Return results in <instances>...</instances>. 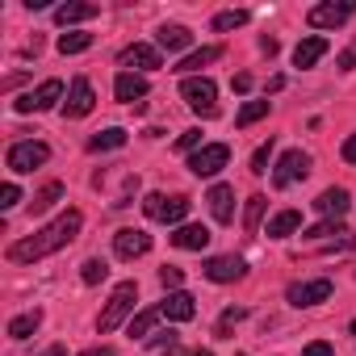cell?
Masks as SVG:
<instances>
[{
  "instance_id": "1",
  "label": "cell",
  "mask_w": 356,
  "mask_h": 356,
  "mask_svg": "<svg viewBox=\"0 0 356 356\" xmlns=\"http://www.w3.org/2000/svg\"><path fill=\"white\" fill-rule=\"evenodd\" d=\"M80 227H84V214H80V210H63L55 222H47V227L34 231L30 239H17V243L9 248V260H13V264H34V260H42V256H55L59 248H67V243L80 235Z\"/></svg>"
},
{
  "instance_id": "2",
  "label": "cell",
  "mask_w": 356,
  "mask_h": 356,
  "mask_svg": "<svg viewBox=\"0 0 356 356\" xmlns=\"http://www.w3.org/2000/svg\"><path fill=\"white\" fill-rule=\"evenodd\" d=\"M134 302H138V285H134V281H122V285L109 293V302H105V310H101V318H97V331H101V335L118 331V327L130 318Z\"/></svg>"
},
{
  "instance_id": "3",
  "label": "cell",
  "mask_w": 356,
  "mask_h": 356,
  "mask_svg": "<svg viewBox=\"0 0 356 356\" xmlns=\"http://www.w3.org/2000/svg\"><path fill=\"white\" fill-rule=\"evenodd\" d=\"M181 97H185V105H189L193 113H202V118H214V113H218V84H214L210 76H189V80L181 84Z\"/></svg>"
},
{
  "instance_id": "4",
  "label": "cell",
  "mask_w": 356,
  "mask_h": 356,
  "mask_svg": "<svg viewBox=\"0 0 356 356\" xmlns=\"http://www.w3.org/2000/svg\"><path fill=\"white\" fill-rule=\"evenodd\" d=\"M143 210H147V218H155V222H181L185 227V214H189V197H163V193H147L143 197Z\"/></svg>"
},
{
  "instance_id": "5",
  "label": "cell",
  "mask_w": 356,
  "mask_h": 356,
  "mask_svg": "<svg viewBox=\"0 0 356 356\" xmlns=\"http://www.w3.org/2000/svg\"><path fill=\"white\" fill-rule=\"evenodd\" d=\"M47 159H51V147H47V143H34V138L13 143V147H9V155H5L9 172H34V168H42Z\"/></svg>"
},
{
  "instance_id": "6",
  "label": "cell",
  "mask_w": 356,
  "mask_h": 356,
  "mask_svg": "<svg viewBox=\"0 0 356 356\" xmlns=\"http://www.w3.org/2000/svg\"><path fill=\"white\" fill-rule=\"evenodd\" d=\"M59 97H63V80H42L34 92L17 97V101H13V109H17V113H42V109H55V105H59Z\"/></svg>"
},
{
  "instance_id": "7",
  "label": "cell",
  "mask_w": 356,
  "mask_h": 356,
  "mask_svg": "<svg viewBox=\"0 0 356 356\" xmlns=\"http://www.w3.org/2000/svg\"><path fill=\"white\" fill-rule=\"evenodd\" d=\"M306 172H310V155H306V151H285V155L277 159V168H273V185H277V189H289V185L302 181Z\"/></svg>"
},
{
  "instance_id": "8",
  "label": "cell",
  "mask_w": 356,
  "mask_h": 356,
  "mask_svg": "<svg viewBox=\"0 0 356 356\" xmlns=\"http://www.w3.org/2000/svg\"><path fill=\"white\" fill-rule=\"evenodd\" d=\"M227 159H231V147L227 143H206L202 151L189 155V168H193V176H218L227 168Z\"/></svg>"
},
{
  "instance_id": "9",
  "label": "cell",
  "mask_w": 356,
  "mask_h": 356,
  "mask_svg": "<svg viewBox=\"0 0 356 356\" xmlns=\"http://www.w3.org/2000/svg\"><path fill=\"white\" fill-rule=\"evenodd\" d=\"M352 13H356V0H339V5H314V9L306 13V22H310L314 30H339Z\"/></svg>"
},
{
  "instance_id": "10",
  "label": "cell",
  "mask_w": 356,
  "mask_h": 356,
  "mask_svg": "<svg viewBox=\"0 0 356 356\" xmlns=\"http://www.w3.org/2000/svg\"><path fill=\"white\" fill-rule=\"evenodd\" d=\"M331 281L327 277H318V281H293L289 289H285V298H289V306H318V302H327L331 298Z\"/></svg>"
},
{
  "instance_id": "11",
  "label": "cell",
  "mask_w": 356,
  "mask_h": 356,
  "mask_svg": "<svg viewBox=\"0 0 356 356\" xmlns=\"http://www.w3.org/2000/svg\"><path fill=\"white\" fill-rule=\"evenodd\" d=\"M118 63L126 67V72H155V67H163V59H159V47H151V42H134V47H126L122 55H118Z\"/></svg>"
},
{
  "instance_id": "12",
  "label": "cell",
  "mask_w": 356,
  "mask_h": 356,
  "mask_svg": "<svg viewBox=\"0 0 356 356\" xmlns=\"http://www.w3.org/2000/svg\"><path fill=\"white\" fill-rule=\"evenodd\" d=\"M92 105H97V92H92V84L80 76V80H72V92H67V101H63V118H88L92 113Z\"/></svg>"
},
{
  "instance_id": "13",
  "label": "cell",
  "mask_w": 356,
  "mask_h": 356,
  "mask_svg": "<svg viewBox=\"0 0 356 356\" xmlns=\"http://www.w3.org/2000/svg\"><path fill=\"white\" fill-rule=\"evenodd\" d=\"M202 273H206L214 285H231V281H239V277L248 273V264H243L239 256H210Z\"/></svg>"
},
{
  "instance_id": "14",
  "label": "cell",
  "mask_w": 356,
  "mask_h": 356,
  "mask_svg": "<svg viewBox=\"0 0 356 356\" xmlns=\"http://www.w3.org/2000/svg\"><path fill=\"white\" fill-rule=\"evenodd\" d=\"M159 314H163L168 323H189V318L197 314V298L185 293V289H176V293H168V298L159 302Z\"/></svg>"
},
{
  "instance_id": "15",
  "label": "cell",
  "mask_w": 356,
  "mask_h": 356,
  "mask_svg": "<svg viewBox=\"0 0 356 356\" xmlns=\"http://www.w3.org/2000/svg\"><path fill=\"white\" fill-rule=\"evenodd\" d=\"M113 252H118L122 260H138V256H147V252H151V235H147V231L126 227V231H118V235H113Z\"/></svg>"
},
{
  "instance_id": "16",
  "label": "cell",
  "mask_w": 356,
  "mask_h": 356,
  "mask_svg": "<svg viewBox=\"0 0 356 356\" xmlns=\"http://www.w3.org/2000/svg\"><path fill=\"white\" fill-rule=\"evenodd\" d=\"M113 97L126 101V105L143 101V97H147V76H138V72H118V80H113Z\"/></svg>"
},
{
  "instance_id": "17",
  "label": "cell",
  "mask_w": 356,
  "mask_h": 356,
  "mask_svg": "<svg viewBox=\"0 0 356 356\" xmlns=\"http://www.w3.org/2000/svg\"><path fill=\"white\" fill-rule=\"evenodd\" d=\"M206 202H210L214 222H231V218H235V189H231V185H214V189L206 193Z\"/></svg>"
},
{
  "instance_id": "18",
  "label": "cell",
  "mask_w": 356,
  "mask_h": 356,
  "mask_svg": "<svg viewBox=\"0 0 356 356\" xmlns=\"http://www.w3.org/2000/svg\"><path fill=\"white\" fill-rule=\"evenodd\" d=\"M172 243L181 248V252H202V248L210 243V227H202V222H185V227H176Z\"/></svg>"
},
{
  "instance_id": "19",
  "label": "cell",
  "mask_w": 356,
  "mask_h": 356,
  "mask_svg": "<svg viewBox=\"0 0 356 356\" xmlns=\"http://www.w3.org/2000/svg\"><path fill=\"white\" fill-rule=\"evenodd\" d=\"M348 206H352V197H348V189H327V193H318V202H314V210L323 214V218H343L348 214Z\"/></svg>"
},
{
  "instance_id": "20",
  "label": "cell",
  "mask_w": 356,
  "mask_h": 356,
  "mask_svg": "<svg viewBox=\"0 0 356 356\" xmlns=\"http://www.w3.org/2000/svg\"><path fill=\"white\" fill-rule=\"evenodd\" d=\"M323 55H327V38H323V34H314V38H302V42L293 47V67H314Z\"/></svg>"
},
{
  "instance_id": "21",
  "label": "cell",
  "mask_w": 356,
  "mask_h": 356,
  "mask_svg": "<svg viewBox=\"0 0 356 356\" xmlns=\"http://www.w3.org/2000/svg\"><path fill=\"white\" fill-rule=\"evenodd\" d=\"M88 17H97V5H84V0H67V5L55 9V22L59 26H80Z\"/></svg>"
},
{
  "instance_id": "22",
  "label": "cell",
  "mask_w": 356,
  "mask_h": 356,
  "mask_svg": "<svg viewBox=\"0 0 356 356\" xmlns=\"http://www.w3.org/2000/svg\"><path fill=\"white\" fill-rule=\"evenodd\" d=\"M218 55H222V47H202V51H193V55H185V59H181V63H176L172 72H181V76L189 80L193 72H202V67H206V63H214Z\"/></svg>"
},
{
  "instance_id": "23",
  "label": "cell",
  "mask_w": 356,
  "mask_h": 356,
  "mask_svg": "<svg viewBox=\"0 0 356 356\" xmlns=\"http://www.w3.org/2000/svg\"><path fill=\"white\" fill-rule=\"evenodd\" d=\"M189 42H193V34L185 26H159V34H155V47L159 51H185Z\"/></svg>"
},
{
  "instance_id": "24",
  "label": "cell",
  "mask_w": 356,
  "mask_h": 356,
  "mask_svg": "<svg viewBox=\"0 0 356 356\" xmlns=\"http://www.w3.org/2000/svg\"><path fill=\"white\" fill-rule=\"evenodd\" d=\"M298 227H302V214H298V210H281V214L268 222V239H289Z\"/></svg>"
},
{
  "instance_id": "25",
  "label": "cell",
  "mask_w": 356,
  "mask_h": 356,
  "mask_svg": "<svg viewBox=\"0 0 356 356\" xmlns=\"http://www.w3.org/2000/svg\"><path fill=\"white\" fill-rule=\"evenodd\" d=\"M38 327H42V310H26V314H17V318L9 323V335H13V339H30Z\"/></svg>"
},
{
  "instance_id": "26",
  "label": "cell",
  "mask_w": 356,
  "mask_h": 356,
  "mask_svg": "<svg viewBox=\"0 0 356 356\" xmlns=\"http://www.w3.org/2000/svg\"><path fill=\"white\" fill-rule=\"evenodd\" d=\"M122 143H126V130H122V126H109V130H101V134L88 138V151H113V147H122Z\"/></svg>"
},
{
  "instance_id": "27",
  "label": "cell",
  "mask_w": 356,
  "mask_h": 356,
  "mask_svg": "<svg viewBox=\"0 0 356 356\" xmlns=\"http://www.w3.org/2000/svg\"><path fill=\"white\" fill-rule=\"evenodd\" d=\"M163 314L159 310H138L134 318H130V335H138V339H151L155 335V323H159Z\"/></svg>"
},
{
  "instance_id": "28",
  "label": "cell",
  "mask_w": 356,
  "mask_h": 356,
  "mask_svg": "<svg viewBox=\"0 0 356 356\" xmlns=\"http://www.w3.org/2000/svg\"><path fill=\"white\" fill-rule=\"evenodd\" d=\"M243 318H248V310H243V306H227V310L218 314V327H214V335H218V339H227V335H231V331H235Z\"/></svg>"
},
{
  "instance_id": "29",
  "label": "cell",
  "mask_w": 356,
  "mask_h": 356,
  "mask_svg": "<svg viewBox=\"0 0 356 356\" xmlns=\"http://www.w3.org/2000/svg\"><path fill=\"white\" fill-rule=\"evenodd\" d=\"M252 22V13L248 9H227V13H218L214 17V30L218 34H227V30H239V26H248Z\"/></svg>"
},
{
  "instance_id": "30",
  "label": "cell",
  "mask_w": 356,
  "mask_h": 356,
  "mask_svg": "<svg viewBox=\"0 0 356 356\" xmlns=\"http://www.w3.org/2000/svg\"><path fill=\"white\" fill-rule=\"evenodd\" d=\"M92 47V34H84V30H67L63 38H59V51L63 55H80V51H88Z\"/></svg>"
},
{
  "instance_id": "31",
  "label": "cell",
  "mask_w": 356,
  "mask_h": 356,
  "mask_svg": "<svg viewBox=\"0 0 356 356\" xmlns=\"http://www.w3.org/2000/svg\"><path fill=\"white\" fill-rule=\"evenodd\" d=\"M105 277H109V264H105L101 256H92V260L80 264V281H84V285H101Z\"/></svg>"
},
{
  "instance_id": "32",
  "label": "cell",
  "mask_w": 356,
  "mask_h": 356,
  "mask_svg": "<svg viewBox=\"0 0 356 356\" xmlns=\"http://www.w3.org/2000/svg\"><path fill=\"white\" fill-rule=\"evenodd\" d=\"M59 197H63V185H59V181H51V185H47V189H42V193L30 202V210H34V214H47V210H51Z\"/></svg>"
},
{
  "instance_id": "33",
  "label": "cell",
  "mask_w": 356,
  "mask_h": 356,
  "mask_svg": "<svg viewBox=\"0 0 356 356\" xmlns=\"http://www.w3.org/2000/svg\"><path fill=\"white\" fill-rule=\"evenodd\" d=\"M264 206H268V202H264L260 193H256V197H248V210H243V227H248V235H256V231H260V218H264Z\"/></svg>"
},
{
  "instance_id": "34",
  "label": "cell",
  "mask_w": 356,
  "mask_h": 356,
  "mask_svg": "<svg viewBox=\"0 0 356 356\" xmlns=\"http://www.w3.org/2000/svg\"><path fill=\"white\" fill-rule=\"evenodd\" d=\"M260 118H268V101H248V105L239 109V118H235V126L243 130V126H252V122H260Z\"/></svg>"
},
{
  "instance_id": "35",
  "label": "cell",
  "mask_w": 356,
  "mask_h": 356,
  "mask_svg": "<svg viewBox=\"0 0 356 356\" xmlns=\"http://www.w3.org/2000/svg\"><path fill=\"white\" fill-rule=\"evenodd\" d=\"M206 143H202V130H185L181 138H176V151H202Z\"/></svg>"
},
{
  "instance_id": "36",
  "label": "cell",
  "mask_w": 356,
  "mask_h": 356,
  "mask_svg": "<svg viewBox=\"0 0 356 356\" xmlns=\"http://www.w3.org/2000/svg\"><path fill=\"white\" fill-rule=\"evenodd\" d=\"M268 155H273V138H268L264 147H256V155H252V172H256V176L268 172Z\"/></svg>"
},
{
  "instance_id": "37",
  "label": "cell",
  "mask_w": 356,
  "mask_h": 356,
  "mask_svg": "<svg viewBox=\"0 0 356 356\" xmlns=\"http://www.w3.org/2000/svg\"><path fill=\"white\" fill-rule=\"evenodd\" d=\"M181 281H185V273H181V268H159V285H163V289H172V293H176V289H181Z\"/></svg>"
},
{
  "instance_id": "38",
  "label": "cell",
  "mask_w": 356,
  "mask_h": 356,
  "mask_svg": "<svg viewBox=\"0 0 356 356\" xmlns=\"http://www.w3.org/2000/svg\"><path fill=\"white\" fill-rule=\"evenodd\" d=\"M17 202H22V189H17V185H13V181H9V185H5V189H0V210H13V206H17Z\"/></svg>"
},
{
  "instance_id": "39",
  "label": "cell",
  "mask_w": 356,
  "mask_h": 356,
  "mask_svg": "<svg viewBox=\"0 0 356 356\" xmlns=\"http://www.w3.org/2000/svg\"><path fill=\"white\" fill-rule=\"evenodd\" d=\"M302 356H335V352H331V343H327V339H314V343H306V348H302Z\"/></svg>"
},
{
  "instance_id": "40",
  "label": "cell",
  "mask_w": 356,
  "mask_h": 356,
  "mask_svg": "<svg viewBox=\"0 0 356 356\" xmlns=\"http://www.w3.org/2000/svg\"><path fill=\"white\" fill-rule=\"evenodd\" d=\"M147 343H155V348H176V335H172V331H155Z\"/></svg>"
},
{
  "instance_id": "41",
  "label": "cell",
  "mask_w": 356,
  "mask_h": 356,
  "mask_svg": "<svg viewBox=\"0 0 356 356\" xmlns=\"http://www.w3.org/2000/svg\"><path fill=\"white\" fill-rule=\"evenodd\" d=\"M339 67H343V72H352V67H356V42H352V47L339 55Z\"/></svg>"
},
{
  "instance_id": "42",
  "label": "cell",
  "mask_w": 356,
  "mask_h": 356,
  "mask_svg": "<svg viewBox=\"0 0 356 356\" xmlns=\"http://www.w3.org/2000/svg\"><path fill=\"white\" fill-rule=\"evenodd\" d=\"M339 151H343V159H348V163H356V134H348Z\"/></svg>"
},
{
  "instance_id": "43",
  "label": "cell",
  "mask_w": 356,
  "mask_h": 356,
  "mask_svg": "<svg viewBox=\"0 0 356 356\" xmlns=\"http://www.w3.org/2000/svg\"><path fill=\"white\" fill-rule=\"evenodd\" d=\"M231 88H235V92H248V88H252V76H248V72H239V76L231 80Z\"/></svg>"
},
{
  "instance_id": "44",
  "label": "cell",
  "mask_w": 356,
  "mask_h": 356,
  "mask_svg": "<svg viewBox=\"0 0 356 356\" xmlns=\"http://www.w3.org/2000/svg\"><path fill=\"white\" fill-rule=\"evenodd\" d=\"M80 356H113V348H109V343H97V348H88V352H80Z\"/></svg>"
},
{
  "instance_id": "45",
  "label": "cell",
  "mask_w": 356,
  "mask_h": 356,
  "mask_svg": "<svg viewBox=\"0 0 356 356\" xmlns=\"http://www.w3.org/2000/svg\"><path fill=\"white\" fill-rule=\"evenodd\" d=\"M260 51L264 55H277V38H260Z\"/></svg>"
},
{
  "instance_id": "46",
  "label": "cell",
  "mask_w": 356,
  "mask_h": 356,
  "mask_svg": "<svg viewBox=\"0 0 356 356\" xmlns=\"http://www.w3.org/2000/svg\"><path fill=\"white\" fill-rule=\"evenodd\" d=\"M63 352H67V348H63V343H51V348H47V352H42V356H63Z\"/></svg>"
},
{
  "instance_id": "47",
  "label": "cell",
  "mask_w": 356,
  "mask_h": 356,
  "mask_svg": "<svg viewBox=\"0 0 356 356\" xmlns=\"http://www.w3.org/2000/svg\"><path fill=\"white\" fill-rule=\"evenodd\" d=\"M163 356H189V352H181V348H168V352H163Z\"/></svg>"
},
{
  "instance_id": "48",
  "label": "cell",
  "mask_w": 356,
  "mask_h": 356,
  "mask_svg": "<svg viewBox=\"0 0 356 356\" xmlns=\"http://www.w3.org/2000/svg\"><path fill=\"white\" fill-rule=\"evenodd\" d=\"M189 356H210V348H197V352H189Z\"/></svg>"
},
{
  "instance_id": "49",
  "label": "cell",
  "mask_w": 356,
  "mask_h": 356,
  "mask_svg": "<svg viewBox=\"0 0 356 356\" xmlns=\"http://www.w3.org/2000/svg\"><path fill=\"white\" fill-rule=\"evenodd\" d=\"M352 335H356V323H352Z\"/></svg>"
}]
</instances>
